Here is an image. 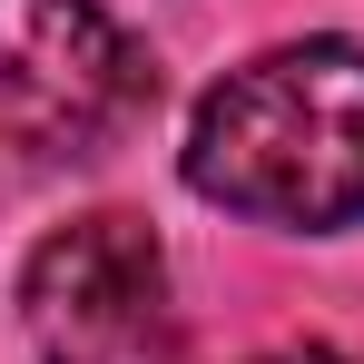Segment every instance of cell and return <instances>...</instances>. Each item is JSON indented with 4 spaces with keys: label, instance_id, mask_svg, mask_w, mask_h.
Returning <instances> with one entry per match:
<instances>
[{
    "label": "cell",
    "instance_id": "cell-1",
    "mask_svg": "<svg viewBox=\"0 0 364 364\" xmlns=\"http://www.w3.org/2000/svg\"><path fill=\"white\" fill-rule=\"evenodd\" d=\"M187 187L227 217L266 227H355L364 217V50L286 40L227 69L178 148Z\"/></svg>",
    "mask_w": 364,
    "mask_h": 364
},
{
    "label": "cell",
    "instance_id": "cell-2",
    "mask_svg": "<svg viewBox=\"0 0 364 364\" xmlns=\"http://www.w3.org/2000/svg\"><path fill=\"white\" fill-rule=\"evenodd\" d=\"M20 325H30L40 364H178L168 246L128 207L69 217L20 266Z\"/></svg>",
    "mask_w": 364,
    "mask_h": 364
},
{
    "label": "cell",
    "instance_id": "cell-3",
    "mask_svg": "<svg viewBox=\"0 0 364 364\" xmlns=\"http://www.w3.org/2000/svg\"><path fill=\"white\" fill-rule=\"evenodd\" d=\"M148 99H158V69L99 0H0V119L30 148L89 158Z\"/></svg>",
    "mask_w": 364,
    "mask_h": 364
},
{
    "label": "cell",
    "instance_id": "cell-4",
    "mask_svg": "<svg viewBox=\"0 0 364 364\" xmlns=\"http://www.w3.org/2000/svg\"><path fill=\"white\" fill-rule=\"evenodd\" d=\"M256 364H345L335 345H276V355H256Z\"/></svg>",
    "mask_w": 364,
    "mask_h": 364
}]
</instances>
